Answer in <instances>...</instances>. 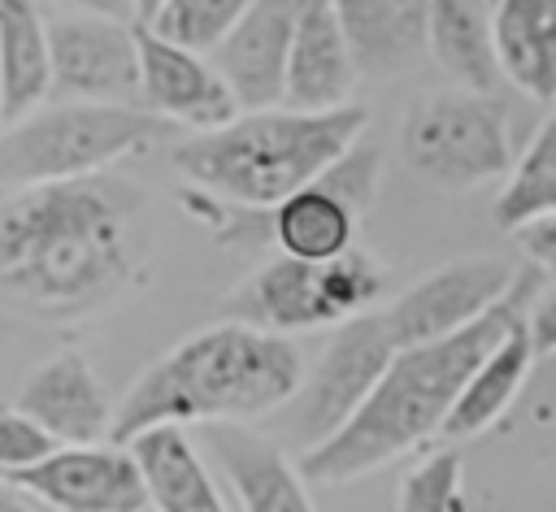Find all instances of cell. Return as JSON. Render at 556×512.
Segmentation results:
<instances>
[{
  "label": "cell",
  "instance_id": "obj_30",
  "mask_svg": "<svg viewBox=\"0 0 556 512\" xmlns=\"http://www.w3.org/2000/svg\"><path fill=\"white\" fill-rule=\"evenodd\" d=\"M70 4L83 9L87 17H104V22H130V26H139L135 0H70Z\"/></svg>",
  "mask_w": 556,
  "mask_h": 512
},
{
  "label": "cell",
  "instance_id": "obj_26",
  "mask_svg": "<svg viewBox=\"0 0 556 512\" xmlns=\"http://www.w3.org/2000/svg\"><path fill=\"white\" fill-rule=\"evenodd\" d=\"M395 512H469L460 451H434L400 477Z\"/></svg>",
  "mask_w": 556,
  "mask_h": 512
},
{
  "label": "cell",
  "instance_id": "obj_25",
  "mask_svg": "<svg viewBox=\"0 0 556 512\" xmlns=\"http://www.w3.org/2000/svg\"><path fill=\"white\" fill-rule=\"evenodd\" d=\"M252 9L256 0H165V9L148 22V30L161 35L165 43L213 56Z\"/></svg>",
  "mask_w": 556,
  "mask_h": 512
},
{
  "label": "cell",
  "instance_id": "obj_17",
  "mask_svg": "<svg viewBox=\"0 0 556 512\" xmlns=\"http://www.w3.org/2000/svg\"><path fill=\"white\" fill-rule=\"evenodd\" d=\"M334 13L369 78L404 74L430 52V0H339Z\"/></svg>",
  "mask_w": 556,
  "mask_h": 512
},
{
  "label": "cell",
  "instance_id": "obj_32",
  "mask_svg": "<svg viewBox=\"0 0 556 512\" xmlns=\"http://www.w3.org/2000/svg\"><path fill=\"white\" fill-rule=\"evenodd\" d=\"M165 9V0H135V13H139V26H148L156 13Z\"/></svg>",
  "mask_w": 556,
  "mask_h": 512
},
{
  "label": "cell",
  "instance_id": "obj_29",
  "mask_svg": "<svg viewBox=\"0 0 556 512\" xmlns=\"http://www.w3.org/2000/svg\"><path fill=\"white\" fill-rule=\"evenodd\" d=\"M530 338H534V351L539 356H556V291H547L543 299H534Z\"/></svg>",
  "mask_w": 556,
  "mask_h": 512
},
{
  "label": "cell",
  "instance_id": "obj_11",
  "mask_svg": "<svg viewBox=\"0 0 556 512\" xmlns=\"http://www.w3.org/2000/svg\"><path fill=\"white\" fill-rule=\"evenodd\" d=\"M52 43V91L87 104H139V26L104 17H56L48 22Z\"/></svg>",
  "mask_w": 556,
  "mask_h": 512
},
{
  "label": "cell",
  "instance_id": "obj_33",
  "mask_svg": "<svg viewBox=\"0 0 556 512\" xmlns=\"http://www.w3.org/2000/svg\"><path fill=\"white\" fill-rule=\"evenodd\" d=\"M339 0H295V9H334Z\"/></svg>",
  "mask_w": 556,
  "mask_h": 512
},
{
  "label": "cell",
  "instance_id": "obj_9",
  "mask_svg": "<svg viewBox=\"0 0 556 512\" xmlns=\"http://www.w3.org/2000/svg\"><path fill=\"white\" fill-rule=\"evenodd\" d=\"M517 269L500 256H465L447 260L408 291H400L391 304H382V321L395 338V347H421L452 338L469 325H478L495 304H504L517 286Z\"/></svg>",
  "mask_w": 556,
  "mask_h": 512
},
{
  "label": "cell",
  "instance_id": "obj_24",
  "mask_svg": "<svg viewBox=\"0 0 556 512\" xmlns=\"http://www.w3.org/2000/svg\"><path fill=\"white\" fill-rule=\"evenodd\" d=\"M552 213H556V113L534 130V139L517 156L491 217L500 230L517 234L521 226L552 217Z\"/></svg>",
  "mask_w": 556,
  "mask_h": 512
},
{
  "label": "cell",
  "instance_id": "obj_1",
  "mask_svg": "<svg viewBox=\"0 0 556 512\" xmlns=\"http://www.w3.org/2000/svg\"><path fill=\"white\" fill-rule=\"evenodd\" d=\"M156 221L143 182L91 174L4 191L0 286L13 308L43 321H83L152 273Z\"/></svg>",
  "mask_w": 556,
  "mask_h": 512
},
{
  "label": "cell",
  "instance_id": "obj_20",
  "mask_svg": "<svg viewBox=\"0 0 556 512\" xmlns=\"http://www.w3.org/2000/svg\"><path fill=\"white\" fill-rule=\"evenodd\" d=\"M52 91V43L35 0H0V117L4 130L39 113Z\"/></svg>",
  "mask_w": 556,
  "mask_h": 512
},
{
  "label": "cell",
  "instance_id": "obj_13",
  "mask_svg": "<svg viewBox=\"0 0 556 512\" xmlns=\"http://www.w3.org/2000/svg\"><path fill=\"white\" fill-rule=\"evenodd\" d=\"M13 408L35 417L61 447H91L113 443L117 408L109 404L91 360L78 347L52 351L17 391Z\"/></svg>",
  "mask_w": 556,
  "mask_h": 512
},
{
  "label": "cell",
  "instance_id": "obj_14",
  "mask_svg": "<svg viewBox=\"0 0 556 512\" xmlns=\"http://www.w3.org/2000/svg\"><path fill=\"white\" fill-rule=\"evenodd\" d=\"M295 22H300L295 0H256V9L208 56L243 113L287 108V69H291Z\"/></svg>",
  "mask_w": 556,
  "mask_h": 512
},
{
  "label": "cell",
  "instance_id": "obj_15",
  "mask_svg": "<svg viewBox=\"0 0 556 512\" xmlns=\"http://www.w3.org/2000/svg\"><path fill=\"white\" fill-rule=\"evenodd\" d=\"M204 438L243 512H317L304 486L308 477L265 434L243 425H204Z\"/></svg>",
  "mask_w": 556,
  "mask_h": 512
},
{
  "label": "cell",
  "instance_id": "obj_3",
  "mask_svg": "<svg viewBox=\"0 0 556 512\" xmlns=\"http://www.w3.org/2000/svg\"><path fill=\"white\" fill-rule=\"evenodd\" d=\"M304 391L300 347L239 321L187 334L152 360L117 404L113 443L130 447L161 425H248Z\"/></svg>",
  "mask_w": 556,
  "mask_h": 512
},
{
  "label": "cell",
  "instance_id": "obj_6",
  "mask_svg": "<svg viewBox=\"0 0 556 512\" xmlns=\"http://www.w3.org/2000/svg\"><path fill=\"white\" fill-rule=\"evenodd\" d=\"M165 126L169 121H161L143 104L65 100V104L39 108L26 121L4 130V143H0L4 191L109 174V165L148 148Z\"/></svg>",
  "mask_w": 556,
  "mask_h": 512
},
{
  "label": "cell",
  "instance_id": "obj_23",
  "mask_svg": "<svg viewBox=\"0 0 556 512\" xmlns=\"http://www.w3.org/2000/svg\"><path fill=\"white\" fill-rule=\"evenodd\" d=\"M539 360L534 351V338H530V317H521L500 343L495 351L478 364V373L469 377L465 395L456 399L452 417H447V438H473L482 430H491L508 408L513 399L521 395L526 377H530V364Z\"/></svg>",
  "mask_w": 556,
  "mask_h": 512
},
{
  "label": "cell",
  "instance_id": "obj_10",
  "mask_svg": "<svg viewBox=\"0 0 556 512\" xmlns=\"http://www.w3.org/2000/svg\"><path fill=\"white\" fill-rule=\"evenodd\" d=\"M4 486L30 495L52 512H148V482L130 447L91 443L61 447L43 464L4 477Z\"/></svg>",
  "mask_w": 556,
  "mask_h": 512
},
{
  "label": "cell",
  "instance_id": "obj_31",
  "mask_svg": "<svg viewBox=\"0 0 556 512\" xmlns=\"http://www.w3.org/2000/svg\"><path fill=\"white\" fill-rule=\"evenodd\" d=\"M0 512H39V503H35L30 495H22V490L4 486V490H0Z\"/></svg>",
  "mask_w": 556,
  "mask_h": 512
},
{
  "label": "cell",
  "instance_id": "obj_5",
  "mask_svg": "<svg viewBox=\"0 0 556 512\" xmlns=\"http://www.w3.org/2000/svg\"><path fill=\"white\" fill-rule=\"evenodd\" d=\"M387 282L391 269L365 247H352L348 256L326 265H304L274 252L222 299V321H239L282 338L326 325L339 330L352 317L374 312L387 295Z\"/></svg>",
  "mask_w": 556,
  "mask_h": 512
},
{
  "label": "cell",
  "instance_id": "obj_19",
  "mask_svg": "<svg viewBox=\"0 0 556 512\" xmlns=\"http://www.w3.org/2000/svg\"><path fill=\"white\" fill-rule=\"evenodd\" d=\"M430 56L460 91L495 95V0H430Z\"/></svg>",
  "mask_w": 556,
  "mask_h": 512
},
{
  "label": "cell",
  "instance_id": "obj_27",
  "mask_svg": "<svg viewBox=\"0 0 556 512\" xmlns=\"http://www.w3.org/2000/svg\"><path fill=\"white\" fill-rule=\"evenodd\" d=\"M56 451H61V443H56L35 417H26V412L13 408V404L4 408V417H0V473H4V477L43 464V460L56 456Z\"/></svg>",
  "mask_w": 556,
  "mask_h": 512
},
{
  "label": "cell",
  "instance_id": "obj_18",
  "mask_svg": "<svg viewBox=\"0 0 556 512\" xmlns=\"http://www.w3.org/2000/svg\"><path fill=\"white\" fill-rule=\"evenodd\" d=\"M361 221L365 217L343 200V191L330 178H321V182L304 187L300 195L282 200L278 208H269L261 230L278 256H291L304 265H326L356 247Z\"/></svg>",
  "mask_w": 556,
  "mask_h": 512
},
{
  "label": "cell",
  "instance_id": "obj_12",
  "mask_svg": "<svg viewBox=\"0 0 556 512\" xmlns=\"http://www.w3.org/2000/svg\"><path fill=\"white\" fill-rule=\"evenodd\" d=\"M139 69H143L139 104L169 126H187V130L204 135V130L230 126L243 113L208 56L165 43L148 26H139Z\"/></svg>",
  "mask_w": 556,
  "mask_h": 512
},
{
  "label": "cell",
  "instance_id": "obj_16",
  "mask_svg": "<svg viewBox=\"0 0 556 512\" xmlns=\"http://www.w3.org/2000/svg\"><path fill=\"white\" fill-rule=\"evenodd\" d=\"M361 65L352 56V43L343 35V22L334 9H300L295 43H291V69H287V108L295 113H330L356 104Z\"/></svg>",
  "mask_w": 556,
  "mask_h": 512
},
{
  "label": "cell",
  "instance_id": "obj_8",
  "mask_svg": "<svg viewBox=\"0 0 556 512\" xmlns=\"http://www.w3.org/2000/svg\"><path fill=\"white\" fill-rule=\"evenodd\" d=\"M395 351L400 347L382 321V308L352 317L348 325H339L330 334V343L321 347V356L295 399V430L304 438V451L334 438L369 404V395L387 377Z\"/></svg>",
  "mask_w": 556,
  "mask_h": 512
},
{
  "label": "cell",
  "instance_id": "obj_4",
  "mask_svg": "<svg viewBox=\"0 0 556 512\" xmlns=\"http://www.w3.org/2000/svg\"><path fill=\"white\" fill-rule=\"evenodd\" d=\"M365 121V104L330 113H239L222 130L182 139L174 148V165L200 195L248 213H269L304 187L321 182L361 143Z\"/></svg>",
  "mask_w": 556,
  "mask_h": 512
},
{
  "label": "cell",
  "instance_id": "obj_22",
  "mask_svg": "<svg viewBox=\"0 0 556 512\" xmlns=\"http://www.w3.org/2000/svg\"><path fill=\"white\" fill-rule=\"evenodd\" d=\"M500 69L530 100H556V0H495Z\"/></svg>",
  "mask_w": 556,
  "mask_h": 512
},
{
  "label": "cell",
  "instance_id": "obj_7",
  "mask_svg": "<svg viewBox=\"0 0 556 512\" xmlns=\"http://www.w3.org/2000/svg\"><path fill=\"white\" fill-rule=\"evenodd\" d=\"M400 161L408 174L443 187L473 191L508 178L517 156L508 139V104L460 87L426 91L400 117Z\"/></svg>",
  "mask_w": 556,
  "mask_h": 512
},
{
  "label": "cell",
  "instance_id": "obj_2",
  "mask_svg": "<svg viewBox=\"0 0 556 512\" xmlns=\"http://www.w3.org/2000/svg\"><path fill=\"white\" fill-rule=\"evenodd\" d=\"M539 269H526L513 286V295L504 304H495L478 325L439 338V343H421V347H400L387 377L378 382V391L369 395V404L321 447L300 451V473L317 486H339V482H356L391 460H400L404 451L421 447L430 434L447 430V417L456 408V399L465 395L469 377L478 373V364L495 351V343L526 317V299L539 291Z\"/></svg>",
  "mask_w": 556,
  "mask_h": 512
},
{
  "label": "cell",
  "instance_id": "obj_21",
  "mask_svg": "<svg viewBox=\"0 0 556 512\" xmlns=\"http://www.w3.org/2000/svg\"><path fill=\"white\" fill-rule=\"evenodd\" d=\"M130 451L143 469L152 512H226V503L208 477V464L200 460V451L182 425L148 430L130 443Z\"/></svg>",
  "mask_w": 556,
  "mask_h": 512
},
{
  "label": "cell",
  "instance_id": "obj_28",
  "mask_svg": "<svg viewBox=\"0 0 556 512\" xmlns=\"http://www.w3.org/2000/svg\"><path fill=\"white\" fill-rule=\"evenodd\" d=\"M513 239H517V247L530 256V265H534L539 273L556 278V213H552V217H539V221H530V226H521Z\"/></svg>",
  "mask_w": 556,
  "mask_h": 512
}]
</instances>
